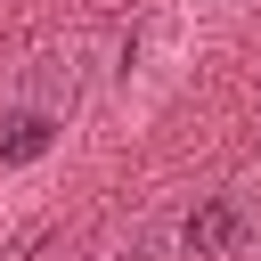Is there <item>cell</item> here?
Here are the masks:
<instances>
[{
  "mask_svg": "<svg viewBox=\"0 0 261 261\" xmlns=\"http://www.w3.org/2000/svg\"><path fill=\"white\" fill-rule=\"evenodd\" d=\"M245 237H253V220H245V204H237V196H204V204L188 212V253H196V261L237 253Z\"/></svg>",
  "mask_w": 261,
  "mask_h": 261,
  "instance_id": "1",
  "label": "cell"
},
{
  "mask_svg": "<svg viewBox=\"0 0 261 261\" xmlns=\"http://www.w3.org/2000/svg\"><path fill=\"white\" fill-rule=\"evenodd\" d=\"M41 147H49V114H8V122H0V155H8V163L41 155Z\"/></svg>",
  "mask_w": 261,
  "mask_h": 261,
  "instance_id": "2",
  "label": "cell"
}]
</instances>
